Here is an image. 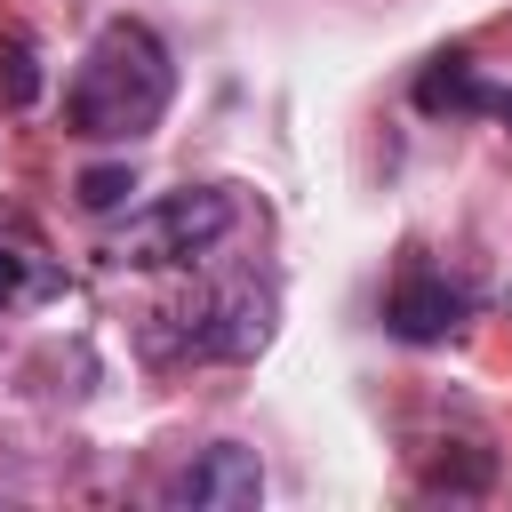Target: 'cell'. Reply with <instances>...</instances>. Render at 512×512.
Wrapping results in <instances>:
<instances>
[{"label": "cell", "instance_id": "10", "mask_svg": "<svg viewBox=\"0 0 512 512\" xmlns=\"http://www.w3.org/2000/svg\"><path fill=\"white\" fill-rule=\"evenodd\" d=\"M488 112H496V120H512V88H496V104H488Z\"/></svg>", "mask_w": 512, "mask_h": 512}, {"label": "cell", "instance_id": "7", "mask_svg": "<svg viewBox=\"0 0 512 512\" xmlns=\"http://www.w3.org/2000/svg\"><path fill=\"white\" fill-rule=\"evenodd\" d=\"M128 192H136V168H128V160H96V168H80V184H72V200H80L88 216H112Z\"/></svg>", "mask_w": 512, "mask_h": 512}, {"label": "cell", "instance_id": "3", "mask_svg": "<svg viewBox=\"0 0 512 512\" xmlns=\"http://www.w3.org/2000/svg\"><path fill=\"white\" fill-rule=\"evenodd\" d=\"M176 320H184L176 336H168V328H152V344H160V352H192V360H248V352H264V336H272V288L232 280V288H216V296L184 304Z\"/></svg>", "mask_w": 512, "mask_h": 512}, {"label": "cell", "instance_id": "9", "mask_svg": "<svg viewBox=\"0 0 512 512\" xmlns=\"http://www.w3.org/2000/svg\"><path fill=\"white\" fill-rule=\"evenodd\" d=\"M32 88H40V72H32V56L16 48V56H8V104H32Z\"/></svg>", "mask_w": 512, "mask_h": 512}, {"label": "cell", "instance_id": "4", "mask_svg": "<svg viewBox=\"0 0 512 512\" xmlns=\"http://www.w3.org/2000/svg\"><path fill=\"white\" fill-rule=\"evenodd\" d=\"M464 312H472V296H464L448 272H424V264H408V272L392 280V296H384V328H392L400 344H448V336L464 328Z\"/></svg>", "mask_w": 512, "mask_h": 512}, {"label": "cell", "instance_id": "2", "mask_svg": "<svg viewBox=\"0 0 512 512\" xmlns=\"http://www.w3.org/2000/svg\"><path fill=\"white\" fill-rule=\"evenodd\" d=\"M232 232V192H216V184H184V192H160L152 208H136L120 232H112V264H192V256H208L216 240Z\"/></svg>", "mask_w": 512, "mask_h": 512}, {"label": "cell", "instance_id": "8", "mask_svg": "<svg viewBox=\"0 0 512 512\" xmlns=\"http://www.w3.org/2000/svg\"><path fill=\"white\" fill-rule=\"evenodd\" d=\"M24 288H32V264H24V248H8V240H0V304H16Z\"/></svg>", "mask_w": 512, "mask_h": 512}, {"label": "cell", "instance_id": "1", "mask_svg": "<svg viewBox=\"0 0 512 512\" xmlns=\"http://www.w3.org/2000/svg\"><path fill=\"white\" fill-rule=\"evenodd\" d=\"M168 96H176V64H168L160 32L136 16H112L64 88V128L88 144H136L144 128H160Z\"/></svg>", "mask_w": 512, "mask_h": 512}, {"label": "cell", "instance_id": "5", "mask_svg": "<svg viewBox=\"0 0 512 512\" xmlns=\"http://www.w3.org/2000/svg\"><path fill=\"white\" fill-rule=\"evenodd\" d=\"M256 496H264V464H256V448H240V440L200 448V456L168 480V504H200V512H248Z\"/></svg>", "mask_w": 512, "mask_h": 512}, {"label": "cell", "instance_id": "6", "mask_svg": "<svg viewBox=\"0 0 512 512\" xmlns=\"http://www.w3.org/2000/svg\"><path fill=\"white\" fill-rule=\"evenodd\" d=\"M416 104L424 112H488L496 88L472 72V56H432V72L416 80Z\"/></svg>", "mask_w": 512, "mask_h": 512}]
</instances>
